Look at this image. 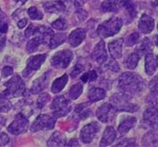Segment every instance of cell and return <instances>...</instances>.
Here are the masks:
<instances>
[{
  "label": "cell",
  "mask_w": 158,
  "mask_h": 147,
  "mask_svg": "<svg viewBox=\"0 0 158 147\" xmlns=\"http://www.w3.org/2000/svg\"><path fill=\"white\" fill-rule=\"evenodd\" d=\"M119 87L124 92L135 95L145 87V82L141 76L133 72H125L119 78Z\"/></svg>",
  "instance_id": "1"
},
{
  "label": "cell",
  "mask_w": 158,
  "mask_h": 147,
  "mask_svg": "<svg viewBox=\"0 0 158 147\" xmlns=\"http://www.w3.org/2000/svg\"><path fill=\"white\" fill-rule=\"evenodd\" d=\"M123 22L121 18L119 17H111L108 21L98 27L97 34L101 38H106V37H112L114 35L119 33L122 27Z\"/></svg>",
  "instance_id": "3"
},
{
  "label": "cell",
  "mask_w": 158,
  "mask_h": 147,
  "mask_svg": "<svg viewBox=\"0 0 158 147\" xmlns=\"http://www.w3.org/2000/svg\"><path fill=\"white\" fill-rule=\"evenodd\" d=\"M13 72H14L13 68L7 66L5 68H3V69L2 70V76L3 77H7V76H10V75L13 74Z\"/></svg>",
  "instance_id": "45"
},
{
  "label": "cell",
  "mask_w": 158,
  "mask_h": 147,
  "mask_svg": "<svg viewBox=\"0 0 158 147\" xmlns=\"http://www.w3.org/2000/svg\"><path fill=\"white\" fill-rule=\"evenodd\" d=\"M88 82H94L97 79V73L95 71H90L89 72H86Z\"/></svg>",
  "instance_id": "47"
},
{
  "label": "cell",
  "mask_w": 158,
  "mask_h": 147,
  "mask_svg": "<svg viewBox=\"0 0 158 147\" xmlns=\"http://www.w3.org/2000/svg\"><path fill=\"white\" fill-rule=\"evenodd\" d=\"M135 123H136V119H135V117H128V118L125 119L119 125V126H118V131L120 132L121 135H125L131 128L135 126Z\"/></svg>",
  "instance_id": "23"
},
{
  "label": "cell",
  "mask_w": 158,
  "mask_h": 147,
  "mask_svg": "<svg viewBox=\"0 0 158 147\" xmlns=\"http://www.w3.org/2000/svg\"><path fill=\"white\" fill-rule=\"evenodd\" d=\"M152 51V43L149 38H144L143 41L141 42L140 46L138 47L136 49V52H137L140 56L141 55H146V54L151 53Z\"/></svg>",
  "instance_id": "27"
},
{
  "label": "cell",
  "mask_w": 158,
  "mask_h": 147,
  "mask_svg": "<svg viewBox=\"0 0 158 147\" xmlns=\"http://www.w3.org/2000/svg\"><path fill=\"white\" fill-rule=\"evenodd\" d=\"M91 57L92 59L99 64H103L106 62L108 59V55H107V52L106 50L103 40H101V42L95 46V49L93 50V52L91 54Z\"/></svg>",
  "instance_id": "12"
},
{
  "label": "cell",
  "mask_w": 158,
  "mask_h": 147,
  "mask_svg": "<svg viewBox=\"0 0 158 147\" xmlns=\"http://www.w3.org/2000/svg\"><path fill=\"white\" fill-rule=\"evenodd\" d=\"M115 109L113 107L112 105L106 103V104L101 105V106L98 108L97 111H96V116L101 122L106 123L111 119L113 120L114 116H115Z\"/></svg>",
  "instance_id": "11"
},
{
  "label": "cell",
  "mask_w": 158,
  "mask_h": 147,
  "mask_svg": "<svg viewBox=\"0 0 158 147\" xmlns=\"http://www.w3.org/2000/svg\"><path fill=\"white\" fill-rule=\"evenodd\" d=\"M66 144L65 137L58 131H55L48 141V146H64Z\"/></svg>",
  "instance_id": "24"
},
{
  "label": "cell",
  "mask_w": 158,
  "mask_h": 147,
  "mask_svg": "<svg viewBox=\"0 0 158 147\" xmlns=\"http://www.w3.org/2000/svg\"><path fill=\"white\" fill-rule=\"evenodd\" d=\"M87 105H88V103H82V104L77 105L75 109V112H76V113H80L81 110L86 107Z\"/></svg>",
  "instance_id": "49"
},
{
  "label": "cell",
  "mask_w": 158,
  "mask_h": 147,
  "mask_svg": "<svg viewBox=\"0 0 158 147\" xmlns=\"http://www.w3.org/2000/svg\"><path fill=\"white\" fill-rule=\"evenodd\" d=\"M100 129L101 126L97 122H92L90 124L84 126L81 131V141L85 144L90 143Z\"/></svg>",
  "instance_id": "10"
},
{
  "label": "cell",
  "mask_w": 158,
  "mask_h": 147,
  "mask_svg": "<svg viewBox=\"0 0 158 147\" xmlns=\"http://www.w3.org/2000/svg\"><path fill=\"white\" fill-rule=\"evenodd\" d=\"M115 137H116V132L115 129L111 126L107 127L103 134L100 146H108L111 145L115 141Z\"/></svg>",
  "instance_id": "21"
},
{
  "label": "cell",
  "mask_w": 158,
  "mask_h": 147,
  "mask_svg": "<svg viewBox=\"0 0 158 147\" xmlns=\"http://www.w3.org/2000/svg\"><path fill=\"white\" fill-rule=\"evenodd\" d=\"M87 0H75V5L76 8H81L86 3Z\"/></svg>",
  "instance_id": "51"
},
{
  "label": "cell",
  "mask_w": 158,
  "mask_h": 147,
  "mask_svg": "<svg viewBox=\"0 0 158 147\" xmlns=\"http://www.w3.org/2000/svg\"><path fill=\"white\" fill-rule=\"evenodd\" d=\"M110 102L112 103L113 107L119 111L135 112L139 109L138 106L133 104L131 102V97L126 94H115L110 97Z\"/></svg>",
  "instance_id": "4"
},
{
  "label": "cell",
  "mask_w": 158,
  "mask_h": 147,
  "mask_svg": "<svg viewBox=\"0 0 158 147\" xmlns=\"http://www.w3.org/2000/svg\"><path fill=\"white\" fill-rule=\"evenodd\" d=\"M84 69H85V68H84L82 64H81V63H77V64L74 67V68H73V70H72L70 75H71V76L73 78H75V77H76L79 74H81V72L84 71Z\"/></svg>",
  "instance_id": "38"
},
{
  "label": "cell",
  "mask_w": 158,
  "mask_h": 147,
  "mask_svg": "<svg viewBox=\"0 0 158 147\" xmlns=\"http://www.w3.org/2000/svg\"><path fill=\"white\" fill-rule=\"evenodd\" d=\"M12 108L11 102H9L8 97L0 94V112H8Z\"/></svg>",
  "instance_id": "30"
},
{
  "label": "cell",
  "mask_w": 158,
  "mask_h": 147,
  "mask_svg": "<svg viewBox=\"0 0 158 147\" xmlns=\"http://www.w3.org/2000/svg\"><path fill=\"white\" fill-rule=\"evenodd\" d=\"M6 37L4 33H0V51L5 47Z\"/></svg>",
  "instance_id": "48"
},
{
  "label": "cell",
  "mask_w": 158,
  "mask_h": 147,
  "mask_svg": "<svg viewBox=\"0 0 158 147\" xmlns=\"http://www.w3.org/2000/svg\"><path fill=\"white\" fill-rule=\"evenodd\" d=\"M5 90L3 95L8 98L11 97H19L23 96L25 92V83L19 75H15L11 79L4 84Z\"/></svg>",
  "instance_id": "2"
},
{
  "label": "cell",
  "mask_w": 158,
  "mask_h": 147,
  "mask_svg": "<svg viewBox=\"0 0 158 147\" xmlns=\"http://www.w3.org/2000/svg\"><path fill=\"white\" fill-rule=\"evenodd\" d=\"M51 26L54 29L60 30V31H64V30H65L68 28L67 22L65 21V19H64L63 17H60V18H59L56 21H55L54 23H52Z\"/></svg>",
  "instance_id": "33"
},
{
  "label": "cell",
  "mask_w": 158,
  "mask_h": 147,
  "mask_svg": "<svg viewBox=\"0 0 158 147\" xmlns=\"http://www.w3.org/2000/svg\"><path fill=\"white\" fill-rule=\"evenodd\" d=\"M75 16H76V18L79 21L82 22V21H84L88 17V13L85 10H84V9H79L77 11L75 12Z\"/></svg>",
  "instance_id": "39"
},
{
  "label": "cell",
  "mask_w": 158,
  "mask_h": 147,
  "mask_svg": "<svg viewBox=\"0 0 158 147\" xmlns=\"http://www.w3.org/2000/svg\"><path fill=\"white\" fill-rule=\"evenodd\" d=\"M158 67V57L154 56L152 52L146 56V72L148 75H153Z\"/></svg>",
  "instance_id": "20"
},
{
  "label": "cell",
  "mask_w": 158,
  "mask_h": 147,
  "mask_svg": "<svg viewBox=\"0 0 158 147\" xmlns=\"http://www.w3.org/2000/svg\"><path fill=\"white\" fill-rule=\"evenodd\" d=\"M9 141V137L7 134L0 131V146H4Z\"/></svg>",
  "instance_id": "43"
},
{
  "label": "cell",
  "mask_w": 158,
  "mask_h": 147,
  "mask_svg": "<svg viewBox=\"0 0 158 147\" xmlns=\"http://www.w3.org/2000/svg\"><path fill=\"white\" fill-rule=\"evenodd\" d=\"M124 7L127 9V13L131 17V18H134L136 16V10H135V7L134 3L131 1V0H125V4Z\"/></svg>",
  "instance_id": "32"
},
{
  "label": "cell",
  "mask_w": 158,
  "mask_h": 147,
  "mask_svg": "<svg viewBox=\"0 0 158 147\" xmlns=\"http://www.w3.org/2000/svg\"><path fill=\"white\" fill-rule=\"evenodd\" d=\"M55 120L48 115H41L38 116L34 123L32 124L31 131L36 132L41 130H51L55 127Z\"/></svg>",
  "instance_id": "8"
},
{
  "label": "cell",
  "mask_w": 158,
  "mask_h": 147,
  "mask_svg": "<svg viewBox=\"0 0 158 147\" xmlns=\"http://www.w3.org/2000/svg\"><path fill=\"white\" fill-rule=\"evenodd\" d=\"M107 68H109L110 70L115 72H117L120 71V67H119V64L117 62L114 61V60H110L108 64H107Z\"/></svg>",
  "instance_id": "40"
},
{
  "label": "cell",
  "mask_w": 158,
  "mask_h": 147,
  "mask_svg": "<svg viewBox=\"0 0 158 147\" xmlns=\"http://www.w3.org/2000/svg\"><path fill=\"white\" fill-rule=\"evenodd\" d=\"M150 88L153 93H157L158 92V76L153 78L152 81L150 83Z\"/></svg>",
  "instance_id": "41"
},
{
  "label": "cell",
  "mask_w": 158,
  "mask_h": 147,
  "mask_svg": "<svg viewBox=\"0 0 158 147\" xmlns=\"http://www.w3.org/2000/svg\"><path fill=\"white\" fill-rule=\"evenodd\" d=\"M4 18L5 16L3 14V12L0 10V33H6L9 29L8 23H6Z\"/></svg>",
  "instance_id": "36"
},
{
  "label": "cell",
  "mask_w": 158,
  "mask_h": 147,
  "mask_svg": "<svg viewBox=\"0 0 158 147\" xmlns=\"http://www.w3.org/2000/svg\"><path fill=\"white\" fill-rule=\"evenodd\" d=\"M29 17L33 20H41L43 18V14L39 11L35 7H31L28 10Z\"/></svg>",
  "instance_id": "34"
},
{
  "label": "cell",
  "mask_w": 158,
  "mask_h": 147,
  "mask_svg": "<svg viewBox=\"0 0 158 147\" xmlns=\"http://www.w3.org/2000/svg\"><path fill=\"white\" fill-rule=\"evenodd\" d=\"M125 4V0H106L101 4L103 12H117L122 9Z\"/></svg>",
  "instance_id": "17"
},
{
  "label": "cell",
  "mask_w": 158,
  "mask_h": 147,
  "mask_svg": "<svg viewBox=\"0 0 158 147\" xmlns=\"http://www.w3.org/2000/svg\"><path fill=\"white\" fill-rule=\"evenodd\" d=\"M73 52L69 50L58 52L52 57L51 64L54 68L58 69L66 68L73 59Z\"/></svg>",
  "instance_id": "6"
},
{
  "label": "cell",
  "mask_w": 158,
  "mask_h": 147,
  "mask_svg": "<svg viewBox=\"0 0 158 147\" xmlns=\"http://www.w3.org/2000/svg\"><path fill=\"white\" fill-rule=\"evenodd\" d=\"M105 96H106V91L103 89L98 87H92L89 91V94H88V97L91 102H95L102 100L105 98Z\"/></svg>",
  "instance_id": "26"
},
{
  "label": "cell",
  "mask_w": 158,
  "mask_h": 147,
  "mask_svg": "<svg viewBox=\"0 0 158 147\" xmlns=\"http://www.w3.org/2000/svg\"><path fill=\"white\" fill-rule=\"evenodd\" d=\"M49 72H46L41 76L40 78H38L34 82L33 85L31 87V92L34 94L39 93L40 92L44 89L47 87V85L49 83Z\"/></svg>",
  "instance_id": "15"
},
{
  "label": "cell",
  "mask_w": 158,
  "mask_h": 147,
  "mask_svg": "<svg viewBox=\"0 0 158 147\" xmlns=\"http://www.w3.org/2000/svg\"><path fill=\"white\" fill-rule=\"evenodd\" d=\"M68 146H79V142L76 139H72L68 144Z\"/></svg>",
  "instance_id": "52"
},
{
  "label": "cell",
  "mask_w": 158,
  "mask_h": 147,
  "mask_svg": "<svg viewBox=\"0 0 158 147\" xmlns=\"http://www.w3.org/2000/svg\"><path fill=\"white\" fill-rule=\"evenodd\" d=\"M4 123H5V120H4L3 116H0V127L3 126V125H4Z\"/></svg>",
  "instance_id": "53"
},
{
  "label": "cell",
  "mask_w": 158,
  "mask_h": 147,
  "mask_svg": "<svg viewBox=\"0 0 158 147\" xmlns=\"http://www.w3.org/2000/svg\"><path fill=\"white\" fill-rule=\"evenodd\" d=\"M91 116V111L89 109H86V107L83 109L80 112V117H81L82 120H85V119H87L89 116Z\"/></svg>",
  "instance_id": "46"
},
{
  "label": "cell",
  "mask_w": 158,
  "mask_h": 147,
  "mask_svg": "<svg viewBox=\"0 0 158 147\" xmlns=\"http://www.w3.org/2000/svg\"><path fill=\"white\" fill-rule=\"evenodd\" d=\"M140 57L141 56L137 52H134V53L131 54L129 57L127 58L126 62H125L126 67L127 68H129V69H135L136 68V66H137L139 60H140Z\"/></svg>",
  "instance_id": "29"
},
{
  "label": "cell",
  "mask_w": 158,
  "mask_h": 147,
  "mask_svg": "<svg viewBox=\"0 0 158 147\" xmlns=\"http://www.w3.org/2000/svg\"><path fill=\"white\" fill-rule=\"evenodd\" d=\"M51 110L54 111L53 114L55 117H62L66 116L71 110V106L69 101L63 96H56L51 104Z\"/></svg>",
  "instance_id": "5"
},
{
  "label": "cell",
  "mask_w": 158,
  "mask_h": 147,
  "mask_svg": "<svg viewBox=\"0 0 158 147\" xmlns=\"http://www.w3.org/2000/svg\"><path fill=\"white\" fill-rule=\"evenodd\" d=\"M156 5L158 7V0H156Z\"/></svg>",
  "instance_id": "56"
},
{
  "label": "cell",
  "mask_w": 158,
  "mask_h": 147,
  "mask_svg": "<svg viewBox=\"0 0 158 147\" xmlns=\"http://www.w3.org/2000/svg\"><path fill=\"white\" fill-rule=\"evenodd\" d=\"M29 128V121L23 113H19L15 116L14 122L9 125L8 131L13 135H20L27 132Z\"/></svg>",
  "instance_id": "7"
},
{
  "label": "cell",
  "mask_w": 158,
  "mask_h": 147,
  "mask_svg": "<svg viewBox=\"0 0 158 147\" xmlns=\"http://www.w3.org/2000/svg\"><path fill=\"white\" fill-rule=\"evenodd\" d=\"M115 146H135V142L134 140H124L123 141L118 143Z\"/></svg>",
  "instance_id": "44"
},
{
  "label": "cell",
  "mask_w": 158,
  "mask_h": 147,
  "mask_svg": "<svg viewBox=\"0 0 158 147\" xmlns=\"http://www.w3.org/2000/svg\"><path fill=\"white\" fill-rule=\"evenodd\" d=\"M36 28H37V27H35V26L33 25V24H30V25L28 27V29H26L25 33H24V35H25L26 38H29V37H32V36L35 34Z\"/></svg>",
  "instance_id": "42"
},
{
  "label": "cell",
  "mask_w": 158,
  "mask_h": 147,
  "mask_svg": "<svg viewBox=\"0 0 158 147\" xmlns=\"http://www.w3.org/2000/svg\"><path fill=\"white\" fill-rule=\"evenodd\" d=\"M67 82H68V75L64 74L60 78H57L55 82H53L51 87V91L53 93H58L60 92L61 91L63 90L64 86L66 85Z\"/></svg>",
  "instance_id": "25"
},
{
  "label": "cell",
  "mask_w": 158,
  "mask_h": 147,
  "mask_svg": "<svg viewBox=\"0 0 158 147\" xmlns=\"http://www.w3.org/2000/svg\"><path fill=\"white\" fill-rule=\"evenodd\" d=\"M138 28L142 33H150L154 29V19L148 15L143 14L139 21Z\"/></svg>",
  "instance_id": "16"
},
{
  "label": "cell",
  "mask_w": 158,
  "mask_h": 147,
  "mask_svg": "<svg viewBox=\"0 0 158 147\" xmlns=\"http://www.w3.org/2000/svg\"><path fill=\"white\" fill-rule=\"evenodd\" d=\"M86 36V32L83 29H77L72 31L69 36V43L73 48H76L80 45Z\"/></svg>",
  "instance_id": "14"
},
{
  "label": "cell",
  "mask_w": 158,
  "mask_h": 147,
  "mask_svg": "<svg viewBox=\"0 0 158 147\" xmlns=\"http://www.w3.org/2000/svg\"><path fill=\"white\" fill-rule=\"evenodd\" d=\"M27 23H28V19L27 18H23V19H21L20 21L18 22V27L19 29H23L27 24Z\"/></svg>",
  "instance_id": "50"
},
{
  "label": "cell",
  "mask_w": 158,
  "mask_h": 147,
  "mask_svg": "<svg viewBox=\"0 0 158 147\" xmlns=\"http://www.w3.org/2000/svg\"><path fill=\"white\" fill-rule=\"evenodd\" d=\"M44 9L47 13L59 14L65 10V4L62 1H52L44 3Z\"/></svg>",
  "instance_id": "19"
},
{
  "label": "cell",
  "mask_w": 158,
  "mask_h": 147,
  "mask_svg": "<svg viewBox=\"0 0 158 147\" xmlns=\"http://www.w3.org/2000/svg\"><path fill=\"white\" fill-rule=\"evenodd\" d=\"M66 40V34L64 33H56L53 34V36L49 41V48L51 49L56 48L58 46L61 45Z\"/></svg>",
  "instance_id": "28"
},
{
  "label": "cell",
  "mask_w": 158,
  "mask_h": 147,
  "mask_svg": "<svg viewBox=\"0 0 158 147\" xmlns=\"http://www.w3.org/2000/svg\"><path fill=\"white\" fill-rule=\"evenodd\" d=\"M124 41L122 38H119L109 43V51L111 57L114 59H119L122 56V45Z\"/></svg>",
  "instance_id": "18"
},
{
  "label": "cell",
  "mask_w": 158,
  "mask_h": 147,
  "mask_svg": "<svg viewBox=\"0 0 158 147\" xmlns=\"http://www.w3.org/2000/svg\"><path fill=\"white\" fill-rule=\"evenodd\" d=\"M82 91H83V86L81 85V83H77L75 86H73L70 88L69 91V96L72 100H76L81 96V94L82 93Z\"/></svg>",
  "instance_id": "31"
},
{
  "label": "cell",
  "mask_w": 158,
  "mask_h": 147,
  "mask_svg": "<svg viewBox=\"0 0 158 147\" xmlns=\"http://www.w3.org/2000/svg\"><path fill=\"white\" fill-rule=\"evenodd\" d=\"M142 145L144 146H158V131L151 130L147 132L142 139Z\"/></svg>",
  "instance_id": "22"
},
{
  "label": "cell",
  "mask_w": 158,
  "mask_h": 147,
  "mask_svg": "<svg viewBox=\"0 0 158 147\" xmlns=\"http://www.w3.org/2000/svg\"><path fill=\"white\" fill-rule=\"evenodd\" d=\"M157 28H158V26H157Z\"/></svg>",
  "instance_id": "57"
},
{
  "label": "cell",
  "mask_w": 158,
  "mask_h": 147,
  "mask_svg": "<svg viewBox=\"0 0 158 147\" xmlns=\"http://www.w3.org/2000/svg\"><path fill=\"white\" fill-rule=\"evenodd\" d=\"M46 59V54H40V55H36V56H33L30 57L28 62H27V67H26L25 70L23 71V76L24 77H28V76L37 71L38 69H40L41 65L43 64Z\"/></svg>",
  "instance_id": "9"
},
{
  "label": "cell",
  "mask_w": 158,
  "mask_h": 147,
  "mask_svg": "<svg viewBox=\"0 0 158 147\" xmlns=\"http://www.w3.org/2000/svg\"><path fill=\"white\" fill-rule=\"evenodd\" d=\"M15 2H17V3H24L27 1V0H14Z\"/></svg>",
  "instance_id": "54"
},
{
  "label": "cell",
  "mask_w": 158,
  "mask_h": 147,
  "mask_svg": "<svg viewBox=\"0 0 158 147\" xmlns=\"http://www.w3.org/2000/svg\"><path fill=\"white\" fill-rule=\"evenodd\" d=\"M49 100H50V96L47 93H44L40 95L37 102L38 107L42 108L44 106H45V104H47L49 102Z\"/></svg>",
  "instance_id": "37"
},
{
  "label": "cell",
  "mask_w": 158,
  "mask_h": 147,
  "mask_svg": "<svg viewBox=\"0 0 158 147\" xmlns=\"http://www.w3.org/2000/svg\"><path fill=\"white\" fill-rule=\"evenodd\" d=\"M139 39H140V34L135 32L127 37L126 44H127V47H131V46L136 44L139 42Z\"/></svg>",
  "instance_id": "35"
},
{
  "label": "cell",
  "mask_w": 158,
  "mask_h": 147,
  "mask_svg": "<svg viewBox=\"0 0 158 147\" xmlns=\"http://www.w3.org/2000/svg\"><path fill=\"white\" fill-rule=\"evenodd\" d=\"M143 121L149 127L158 128V110L156 107H150L143 114Z\"/></svg>",
  "instance_id": "13"
},
{
  "label": "cell",
  "mask_w": 158,
  "mask_h": 147,
  "mask_svg": "<svg viewBox=\"0 0 158 147\" xmlns=\"http://www.w3.org/2000/svg\"><path fill=\"white\" fill-rule=\"evenodd\" d=\"M155 43L158 46V36H156L155 37Z\"/></svg>",
  "instance_id": "55"
}]
</instances>
